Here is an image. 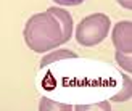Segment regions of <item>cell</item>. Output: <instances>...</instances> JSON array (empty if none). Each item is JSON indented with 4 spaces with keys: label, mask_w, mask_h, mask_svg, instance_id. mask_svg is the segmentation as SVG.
<instances>
[{
    "label": "cell",
    "mask_w": 132,
    "mask_h": 111,
    "mask_svg": "<svg viewBox=\"0 0 132 111\" xmlns=\"http://www.w3.org/2000/svg\"><path fill=\"white\" fill-rule=\"evenodd\" d=\"M122 79H124V82H126V89L122 90V93L113 97L114 101H124V100L130 98V93H132V82H130V79H129V76H126V74H122Z\"/></svg>",
    "instance_id": "obj_5"
},
{
    "label": "cell",
    "mask_w": 132,
    "mask_h": 111,
    "mask_svg": "<svg viewBox=\"0 0 132 111\" xmlns=\"http://www.w3.org/2000/svg\"><path fill=\"white\" fill-rule=\"evenodd\" d=\"M63 58H77V55L74 53V52H69V50H55V52H52L50 55H45L42 58L40 68H45L47 64L53 63V61H60V60H63Z\"/></svg>",
    "instance_id": "obj_4"
},
{
    "label": "cell",
    "mask_w": 132,
    "mask_h": 111,
    "mask_svg": "<svg viewBox=\"0 0 132 111\" xmlns=\"http://www.w3.org/2000/svg\"><path fill=\"white\" fill-rule=\"evenodd\" d=\"M76 109H110V105L106 101L100 103V105H90V106H76Z\"/></svg>",
    "instance_id": "obj_8"
},
{
    "label": "cell",
    "mask_w": 132,
    "mask_h": 111,
    "mask_svg": "<svg viewBox=\"0 0 132 111\" xmlns=\"http://www.w3.org/2000/svg\"><path fill=\"white\" fill-rule=\"evenodd\" d=\"M113 44L118 52L130 53L132 52V23L129 19L121 21L113 29Z\"/></svg>",
    "instance_id": "obj_3"
},
{
    "label": "cell",
    "mask_w": 132,
    "mask_h": 111,
    "mask_svg": "<svg viewBox=\"0 0 132 111\" xmlns=\"http://www.w3.org/2000/svg\"><path fill=\"white\" fill-rule=\"evenodd\" d=\"M118 3L121 6H124L126 10H130L132 8V0H118Z\"/></svg>",
    "instance_id": "obj_10"
},
{
    "label": "cell",
    "mask_w": 132,
    "mask_h": 111,
    "mask_svg": "<svg viewBox=\"0 0 132 111\" xmlns=\"http://www.w3.org/2000/svg\"><path fill=\"white\" fill-rule=\"evenodd\" d=\"M110 18L103 13L85 16L76 28V40L82 47H94L105 40L110 32Z\"/></svg>",
    "instance_id": "obj_2"
},
{
    "label": "cell",
    "mask_w": 132,
    "mask_h": 111,
    "mask_svg": "<svg viewBox=\"0 0 132 111\" xmlns=\"http://www.w3.org/2000/svg\"><path fill=\"white\" fill-rule=\"evenodd\" d=\"M39 108L40 109H71V106L68 105H56V103H52V100L48 98H42Z\"/></svg>",
    "instance_id": "obj_7"
},
{
    "label": "cell",
    "mask_w": 132,
    "mask_h": 111,
    "mask_svg": "<svg viewBox=\"0 0 132 111\" xmlns=\"http://www.w3.org/2000/svg\"><path fill=\"white\" fill-rule=\"evenodd\" d=\"M53 2L58 3V5H64V6H74V5L85 2V0H53Z\"/></svg>",
    "instance_id": "obj_9"
},
{
    "label": "cell",
    "mask_w": 132,
    "mask_h": 111,
    "mask_svg": "<svg viewBox=\"0 0 132 111\" xmlns=\"http://www.w3.org/2000/svg\"><path fill=\"white\" fill-rule=\"evenodd\" d=\"M116 61L119 63V66L130 73L132 71V63H130V53H122V52H116Z\"/></svg>",
    "instance_id": "obj_6"
},
{
    "label": "cell",
    "mask_w": 132,
    "mask_h": 111,
    "mask_svg": "<svg viewBox=\"0 0 132 111\" xmlns=\"http://www.w3.org/2000/svg\"><path fill=\"white\" fill-rule=\"evenodd\" d=\"M23 36L26 45L37 53L58 48L72 36V16L66 10L52 6L28 19Z\"/></svg>",
    "instance_id": "obj_1"
}]
</instances>
